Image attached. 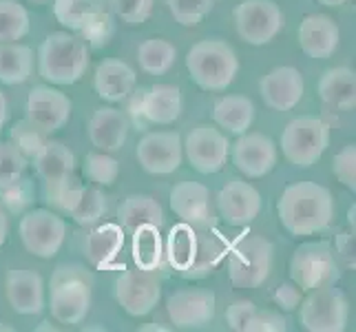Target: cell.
I'll return each mask as SVG.
<instances>
[{
	"instance_id": "obj_34",
	"label": "cell",
	"mask_w": 356,
	"mask_h": 332,
	"mask_svg": "<svg viewBox=\"0 0 356 332\" xmlns=\"http://www.w3.org/2000/svg\"><path fill=\"white\" fill-rule=\"evenodd\" d=\"M175 58H177L175 45L164 38H149L138 49L140 69L144 73H149V76H164L175 65Z\"/></svg>"
},
{
	"instance_id": "obj_24",
	"label": "cell",
	"mask_w": 356,
	"mask_h": 332,
	"mask_svg": "<svg viewBox=\"0 0 356 332\" xmlns=\"http://www.w3.org/2000/svg\"><path fill=\"white\" fill-rule=\"evenodd\" d=\"M138 109L144 122L168 127L181 113V91L173 84H153V87L142 91Z\"/></svg>"
},
{
	"instance_id": "obj_3",
	"label": "cell",
	"mask_w": 356,
	"mask_h": 332,
	"mask_svg": "<svg viewBox=\"0 0 356 332\" xmlns=\"http://www.w3.org/2000/svg\"><path fill=\"white\" fill-rule=\"evenodd\" d=\"M35 173L42 180L44 202L54 204L60 211H69L76 202L84 184L73 175L76 173V155L67 144L58 140H47L40 153L33 157Z\"/></svg>"
},
{
	"instance_id": "obj_18",
	"label": "cell",
	"mask_w": 356,
	"mask_h": 332,
	"mask_svg": "<svg viewBox=\"0 0 356 332\" xmlns=\"http://www.w3.org/2000/svg\"><path fill=\"white\" fill-rule=\"evenodd\" d=\"M230 157H232V164L243 173L245 177L257 180V177H264L268 175L270 171L277 166V144L273 138H268L264 133H241L235 144H230Z\"/></svg>"
},
{
	"instance_id": "obj_29",
	"label": "cell",
	"mask_w": 356,
	"mask_h": 332,
	"mask_svg": "<svg viewBox=\"0 0 356 332\" xmlns=\"http://www.w3.org/2000/svg\"><path fill=\"white\" fill-rule=\"evenodd\" d=\"M120 226L133 232L140 226H162L164 224V208L153 195L144 193H133L120 204L118 208Z\"/></svg>"
},
{
	"instance_id": "obj_10",
	"label": "cell",
	"mask_w": 356,
	"mask_h": 332,
	"mask_svg": "<svg viewBox=\"0 0 356 332\" xmlns=\"http://www.w3.org/2000/svg\"><path fill=\"white\" fill-rule=\"evenodd\" d=\"M348 297L337 284L310 290L299 303L301 326L308 332H343L348 328Z\"/></svg>"
},
{
	"instance_id": "obj_13",
	"label": "cell",
	"mask_w": 356,
	"mask_h": 332,
	"mask_svg": "<svg viewBox=\"0 0 356 332\" xmlns=\"http://www.w3.org/2000/svg\"><path fill=\"white\" fill-rule=\"evenodd\" d=\"M115 297L127 315L144 317L159 303L162 279L157 277V270H124L115 281Z\"/></svg>"
},
{
	"instance_id": "obj_50",
	"label": "cell",
	"mask_w": 356,
	"mask_h": 332,
	"mask_svg": "<svg viewBox=\"0 0 356 332\" xmlns=\"http://www.w3.org/2000/svg\"><path fill=\"white\" fill-rule=\"evenodd\" d=\"M140 330H142V332H168L170 328H166V326H159V324H151V326H142Z\"/></svg>"
},
{
	"instance_id": "obj_45",
	"label": "cell",
	"mask_w": 356,
	"mask_h": 332,
	"mask_svg": "<svg viewBox=\"0 0 356 332\" xmlns=\"http://www.w3.org/2000/svg\"><path fill=\"white\" fill-rule=\"evenodd\" d=\"M254 313H257L254 301H250V299H239V301L228 306V310H226V324H228L230 330L245 332V326H248V322L252 319Z\"/></svg>"
},
{
	"instance_id": "obj_43",
	"label": "cell",
	"mask_w": 356,
	"mask_h": 332,
	"mask_svg": "<svg viewBox=\"0 0 356 332\" xmlns=\"http://www.w3.org/2000/svg\"><path fill=\"white\" fill-rule=\"evenodd\" d=\"M288 328V319L277 310H259L245 326V332H284Z\"/></svg>"
},
{
	"instance_id": "obj_9",
	"label": "cell",
	"mask_w": 356,
	"mask_h": 332,
	"mask_svg": "<svg viewBox=\"0 0 356 332\" xmlns=\"http://www.w3.org/2000/svg\"><path fill=\"white\" fill-rule=\"evenodd\" d=\"M330 146V125L314 116H299L281 133V153L290 164L310 168Z\"/></svg>"
},
{
	"instance_id": "obj_4",
	"label": "cell",
	"mask_w": 356,
	"mask_h": 332,
	"mask_svg": "<svg viewBox=\"0 0 356 332\" xmlns=\"http://www.w3.org/2000/svg\"><path fill=\"white\" fill-rule=\"evenodd\" d=\"M91 63L89 47L69 31H54L38 49V73L56 87L76 84Z\"/></svg>"
},
{
	"instance_id": "obj_28",
	"label": "cell",
	"mask_w": 356,
	"mask_h": 332,
	"mask_svg": "<svg viewBox=\"0 0 356 332\" xmlns=\"http://www.w3.org/2000/svg\"><path fill=\"white\" fill-rule=\"evenodd\" d=\"M124 246V228L120 224H102L93 228L84 242V255L93 268H108Z\"/></svg>"
},
{
	"instance_id": "obj_53",
	"label": "cell",
	"mask_w": 356,
	"mask_h": 332,
	"mask_svg": "<svg viewBox=\"0 0 356 332\" xmlns=\"http://www.w3.org/2000/svg\"><path fill=\"white\" fill-rule=\"evenodd\" d=\"M29 3H31V5H49L51 0H29Z\"/></svg>"
},
{
	"instance_id": "obj_49",
	"label": "cell",
	"mask_w": 356,
	"mask_h": 332,
	"mask_svg": "<svg viewBox=\"0 0 356 332\" xmlns=\"http://www.w3.org/2000/svg\"><path fill=\"white\" fill-rule=\"evenodd\" d=\"M7 116H9L7 97H5V93H3V91H0V129L5 127V122H7Z\"/></svg>"
},
{
	"instance_id": "obj_42",
	"label": "cell",
	"mask_w": 356,
	"mask_h": 332,
	"mask_svg": "<svg viewBox=\"0 0 356 332\" xmlns=\"http://www.w3.org/2000/svg\"><path fill=\"white\" fill-rule=\"evenodd\" d=\"M332 173L346 189L356 191V144H346L334 155Z\"/></svg>"
},
{
	"instance_id": "obj_7",
	"label": "cell",
	"mask_w": 356,
	"mask_h": 332,
	"mask_svg": "<svg viewBox=\"0 0 356 332\" xmlns=\"http://www.w3.org/2000/svg\"><path fill=\"white\" fill-rule=\"evenodd\" d=\"M273 244L261 235H243L230 248L228 277L239 290L259 288L273 268Z\"/></svg>"
},
{
	"instance_id": "obj_32",
	"label": "cell",
	"mask_w": 356,
	"mask_h": 332,
	"mask_svg": "<svg viewBox=\"0 0 356 332\" xmlns=\"http://www.w3.org/2000/svg\"><path fill=\"white\" fill-rule=\"evenodd\" d=\"M33 71V52L20 42H0V82L22 84Z\"/></svg>"
},
{
	"instance_id": "obj_51",
	"label": "cell",
	"mask_w": 356,
	"mask_h": 332,
	"mask_svg": "<svg viewBox=\"0 0 356 332\" xmlns=\"http://www.w3.org/2000/svg\"><path fill=\"white\" fill-rule=\"evenodd\" d=\"M318 3L325 7H341L343 3H348V0H318Z\"/></svg>"
},
{
	"instance_id": "obj_20",
	"label": "cell",
	"mask_w": 356,
	"mask_h": 332,
	"mask_svg": "<svg viewBox=\"0 0 356 332\" xmlns=\"http://www.w3.org/2000/svg\"><path fill=\"white\" fill-rule=\"evenodd\" d=\"M217 213L230 226H245L259 215L261 195L252 184L243 180H230L226 187L217 193Z\"/></svg>"
},
{
	"instance_id": "obj_19",
	"label": "cell",
	"mask_w": 356,
	"mask_h": 332,
	"mask_svg": "<svg viewBox=\"0 0 356 332\" xmlns=\"http://www.w3.org/2000/svg\"><path fill=\"white\" fill-rule=\"evenodd\" d=\"M170 208L179 217V221H186L193 226L213 228L217 221L211 191L202 182H177L170 189Z\"/></svg>"
},
{
	"instance_id": "obj_15",
	"label": "cell",
	"mask_w": 356,
	"mask_h": 332,
	"mask_svg": "<svg viewBox=\"0 0 356 332\" xmlns=\"http://www.w3.org/2000/svg\"><path fill=\"white\" fill-rule=\"evenodd\" d=\"M140 166L151 175H170L179 168L184 159V146L177 131H153L138 142Z\"/></svg>"
},
{
	"instance_id": "obj_46",
	"label": "cell",
	"mask_w": 356,
	"mask_h": 332,
	"mask_svg": "<svg viewBox=\"0 0 356 332\" xmlns=\"http://www.w3.org/2000/svg\"><path fill=\"white\" fill-rule=\"evenodd\" d=\"M273 299L275 303L279 306V310H284V313H292V310H297L299 308V303L303 299V290L294 284V281H286V284H281L275 294H273Z\"/></svg>"
},
{
	"instance_id": "obj_25",
	"label": "cell",
	"mask_w": 356,
	"mask_h": 332,
	"mask_svg": "<svg viewBox=\"0 0 356 332\" xmlns=\"http://www.w3.org/2000/svg\"><path fill=\"white\" fill-rule=\"evenodd\" d=\"M54 16L69 31L97 35V29L108 27L104 9L97 0H54Z\"/></svg>"
},
{
	"instance_id": "obj_8",
	"label": "cell",
	"mask_w": 356,
	"mask_h": 332,
	"mask_svg": "<svg viewBox=\"0 0 356 332\" xmlns=\"http://www.w3.org/2000/svg\"><path fill=\"white\" fill-rule=\"evenodd\" d=\"M339 279L341 268L330 242H305L292 253L290 281H294L303 292L337 284Z\"/></svg>"
},
{
	"instance_id": "obj_1",
	"label": "cell",
	"mask_w": 356,
	"mask_h": 332,
	"mask_svg": "<svg viewBox=\"0 0 356 332\" xmlns=\"http://www.w3.org/2000/svg\"><path fill=\"white\" fill-rule=\"evenodd\" d=\"M228 253L224 237L213 228L179 221L170 228L164 257L168 266L184 279H204L213 273Z\"/></svg>"
},
{
	"instance_id": "obj_40",
	"label": "cell",
	"mask_w": 356,
	"mask_h": 332,
	"mask_svg": "<svg viewBox=\"0 0 356 332\" xmlns=\"http://www.w3.org/2000/svg\"><path fill=\"white\" fill-rule=\"evenodd\" d=\"M11 142L18 146V151L27 157L33 159L40 153V149L47 142V135L42 131H38L29 120H20L11 127Z\"/></svg>"
},
{
	"instance_id": "obj_30",
	"label": "cell",
	"mask_w": 356,
	"mask_h": 332,
	"mask_svg": "<svg viewBox=\"0 0 356 332\" xmlns=\"http://www.w3.org/2000/svg\"><path fill=\"white\" fill-rule=\"evenodd\" d=\"M318 97L337 109H354L356 104V73L348 67L327 69L316 84Z\"/></svg>"
},
{
	"instance_id": "obj_41",
	"label": "cell",
	"mask_w": 356,
	"mask_h": 332,
	"mask_svg": "<svg viewBox=\"0 0 356 332\" xmlns=\"http://www.w3.org/2000/svg\"><path fill=\"white\" fill-rule=\"evenodd\" d=\"M113 14L129 24V27H138L146 22L153 11V0H111Z\"/></svg>"
},
{
	"instance_id": "obj_31",
	"label": "cell",
	"mask_w": 356,
	"mask_h": 332,
	"mask_svg": "<svg viewBox=\"0 0 356 332\" xmlns=\"http://www.w3.org/2000/svg\"><path fill=\"white\" fill-rule=\"evenodd\" d=\"M213 120L219 129L232 135H241L252 127L254 104L245 95H224L213 106Z\"/></svg>"
},
{
	"instance_id": "obj_5",
	"label": "cell",
	"mask_w": 356,
	"mask_h": 332,
	"mask_svg": "<svg viewBox=\"0 0 356 332\" xmlns=\"http://www.w3.org/2000/svg\"><path fill=\"white\" fill-rule=\"evenodd\" d=\"M186 69L191 80L204 91H224L235 80L239 60L228 42L208 38L195 42L186 54Z\"/></svg>"
},
{
	"instance_id": "obj_37",
	"label": "cell",
	"mask_w": 356,
	"mask_h": 332,
	"mask_svg": "<svg viewBox=\"0 0 356 332\" xmlns=\"http://www.w3.org/2000/svg\"><path fill=\"white\" fill-rule=\"evenodd\" d=\"M82 175L95 187H113L120 175V162L104 151H93L84 155Z\"/></svg>"
},
{
	"instance_id": "obj_27",
	"label": "cell",
	"mask_w": 356,
	"mask_h": 332,
	"mask_svg": "<svg viewBox=\"0 0 356 332\" xmlns=\"http://www.w3.org/2000/svg\"><path fill=\"white\" fill-rule=\"evenodd\" d=\"M129 135V120L113 106H100L89 120V140L97 151L113 153L122 149Z\"/></svg>"
},
{
	"instance_id": "obj_33",
	"label": "cell",
	"mask_w": 356,
	"mask_h": 332,
	"mask_svg": "<svg viewBox=\"0 0 356 332\" xmlns=\"http://www.w3.org/2000/svg\"><path fill=\"white\" fill-rule=\"evenodd\" d=\"M133 262L142 270H159L164 264V242L157 226L133 230Z\"/></svg>"
},
{
	"instance_id": "obj_48",
	"label": "cell",
	"mask_w": 356,
	"mask_h": 332,
	"mask_svg": "<svg viewBox=\"0 0 356 332\" xmlns=\"http://www.w3.org/2000/svg\"><path fill=\"white\" fill-rule=\"evenodd\" d=\"M7 230H9V221H7V213L3 204H0V248H3V244L7 242Z\"/></svg>"
},
{
	"instance_id": "obj_16",
	"label": "cell",
	"mask_w": 356,
	"mask_h": 332,
	"mask_svg": "<svg viewBox=\"0 0 356 332\" xmlns=\"http://www.w3.org/2000/svg\"><path fill=\"white\" fill-rule=\"evenodd\" d=\"M166 313L175 328H181V330L206 328L215 319V313H217L215 292L206 288L177 290L168 297Z\"/></svg>"
},
{
	"instance_id": "obj_23",
	"label": "cell",
	"mask_w": 356,
	"mask_h": 332,
	"mask_svg": "<svg viewBox=\"0 0 356 332\" xmlns=\"http://www.w3.org/2000/svg\"><path fill=\"white\" fill-rule=\"evenodd\" d=\"M341 40V31L334 18L327 14H310L299 24V45L301 52L316 60H327L334 56Z\"/></svg>"
},
{
	"instance_id": "obj_38",
	"label": "cell",
	"mask_w": 356,
	"mask_h": 332,
	"mask_svg": "<svg viewBox=\"0 0 356 332\" xmlns=\"http://www.w3.org/2000/svg\"><path fill=\"white\" fill-rule=\"evenodd\" d=\"M27 166L29 159L18 151L14 142H0V191L24 177Z\"/></svg>"
},
{
	"instance_id": "obj_2",
	"label": "cell",
	"mask_w": 356,
	"mask_h": 332,
	"mask_svg": "<svg viewBox=\"0 0 356 332\" xmlns=\"http://www.w3.org/2000/svg\"><path fill=\"white\" fill-rule=\"evenodd\" d=\"M279 221L292 237H308L325 230L334 219V198L316 182H294L284 189L277 204Z\"/></svg>"
},
{
	"instance_id": "obj_52",
	"label": "cell",
	"mask_w": 356,
	"mask_h": 332,
	"mask_svg": "<svg viewBox=\"0 0 356 332\" xmlns=\"http://www.w3.org/2000/svg\"><path fill=\"white\" fill-rule=\"evenodd\" d=\"M354 215H356V206H352L348 211V224L352 226V230H354Z\"/></svg>"
},
{
	"instance_id": "obj_26",
	"label": "cell",
	"mask_w": 356,
	"mask_h": 332,
	"mask_svg": "<svg viewBox=\"0 0 356 332\" xmlns=\"http://www.w3.org/2000/svg\"><path fill=\"white\" fill-rule=\"evenodd\" d=\"M135 71L124 60L118 58H104L95 69L93 87L95 93L106 102H122L133 93L135 89Z\"/></svg>"
},
{
	"instance_id": "obj_54",
	"label": "cell",
	"mask_w": 356,
	"mask_h": 332,
	"mask_svg": "<svg viewBox=\"0 0 356 332\" xmlns=\"http://www.w3.org/2000/svg\"><path fill=\"white\" fill-rule=\"evenodd\" d=\"M0 330H3V332H14V328L7 326V324H3V322H0Z\"/></svg>"
},
{
	"instance_id": "obj_39",
	"label": "cell",
	"mask_w": 356,
	"mask_h": 332,
	"mask_svg": "<svg viewBox=\"0 0 356 332\" xmlns=\"http://www.w3.org/2000/svg\"><path fill=\"white\" fill-rule=\"evenodd\" d=\"M170 16L181 27H195L200 24L215 7V0H166Z\"/></svg>"
},
{
	"instance_id": "obj_11",
	"label": "cell",
	"mask_w": 356,
	"mask_h": 332,
	"mask_svg": "<svg viewBox=\"0 0 356 332\" xmlns=\"http://www.w3.org/2000/svg\"><path fill=\"white\" fill-rule=\"evenodd\" d=\"M18 232L27 253L40 260H51L65 244L67 221L47 208H33L22 215Z\"/></svg>"
},
{
	"instance_id": "obj_14",
	"label": "cell",
	"mask_w": 356,
	"mask_h": 332,
	"mask_svg": "<svg viewBox=\"0 0 356 332\" xmlns=\"http://www.w3.org/2000/svg\"><path fill=\"white\" fill-rule=\"evenodd\" d=\"M184 155H186L188 164L202 175H215L219 173L228 162V138L211 125L195 127L186 140L181 142Z\"/></svg>"
},
{
	"instance_id": "obj_21",
	"label": "cell",
	"mask_w": 356,
	"mask_h": 332,
	"mask_svg": "<svg viewBox=\"0 0 356 332\" xmlns=\"http://www.w3.org/2000/svg\"><path fill=\"white\" fill-rule=\"evenodd\" d=\"M305 82L299 69L294 67H277L261 78L259 93L264 97L266 106L273 111H290L303 97Z\"/></svg>"
},
{
	"instance_id": "obj_12",
	"label": "cell",
	"mask_w": 356,
	"mask_h": 332,
	"mask_svg": "<svg viewBox=\"0 0 356 332\" xmlns=\"http://www.w3.org/2000/svg\"><path fill=\"white\" fill-rule=\"evenodd\" d=\"M232 16L239 38L252 47L268 45L286 24L284 11L275 0H243Z\"/></svg>"
},
{
	"instance_id": "obj_36",
	"label": "cell",
	"mask_w": 356,
	"mask_h": 332,
	"mask_svg": "<svg viewBox=\"0 0 356 332\" xmlns=\"http://www.w3.org/2000/svg\"><path fill=\"white\" fill-rule=\"evenodd\" d=\"M29 33V11L18 0H0V42H18Z\"/></svg>"
},
{
	"instance_id": "obj_22",
	"label": "cell",
	"mask_w": 356,
	"mask_h": 332,
	"mask_svg": "<svg viewBox=\"0 0 356 332\" xmlns=\"http://www.w3.org/2000/svg\"><path fill=\"white\" fill-rule=\"evenodd\" d=\"M7 301L18 315H40L44 310V281L31 268H14L5 279Z\"/></svg>"
},
{
	"instance_id": "obj_44",
	"label": "cell",
	"mask_w": 356,
	"mask_h": 332,
	"mask_svg": "<svg viewBox=\"0 0 356 332\" xmlns=\"http://www.w3.org/2000/svg\"><path fill=\"white\" fill-rule=\"evenodd\" d=\"M0 195L5 198L3 202L9 204L11 211H22V208L33 200V184L27 177H20L16 184H11V187L0 191Z\"/></svg>"
},
{
	"instance_id": "obj_47",
	"label": "cell",
	"mask_w": 356,
	"mask_h": 332,
	"mask_svg": "<svg viewBox=\"0 0 356 332\" xmlns=\"http://www.w3.org/2000/svg\"><path fill=\"white\" fill-rule=\"evenodd\" d=\"M334 251L343 257V262H346L350 268L356 266V262H354V251H356L354 230H352V232H339V235H337V242H334Z\"/></svg>"
},
{
	"instance_id": "obj_17",
	"label": "cell",
	"mask_w": 356,
	"mask_h": 332,
	"mask_svg": "<svg viewBox=\"0 0 356 332\" xmlns=\"http://www.w3.org/2000/svg\"><path fill=\"white\" fill-rule=\"evenodd\" d=\"M71 109L73 104L67 93L40 84V87H33L29 91L27 106H24V120H29L44 135H51L69 122Z\"/></svg>"
},
{
	"instance_id": "obj_35",
	"label": "cell",
	"mask_w": 356,
	"mask_h": 332,
	"mask_svg": "<svg viewBox=\"0 0 356 332\" xmlns=\"http://www.w3.org/2000/svg\"><path fill=\"white\" fill-rule=\"evenodd\" d=\"M69 217L78 226H95L106 215V195L97 187H82L76 202L69 208Z\"/></svg>"
},
{
	"instance_id": "obj_6",
	"label": "cell",
	"mask_w": 356,
	"mask_h": 332,
	"mask_svg": "<svg viewBox=\"0 0 356 332\" xmlns=\"http://www.w3.org/2000/svg\"><path fill=\"white\" fill-rule=\"evenodd\" d=\"M93 281L80 266H60L51 277L49 310L58 324L78 326L91 310Z\"/></svg>"
}]
</instances>
